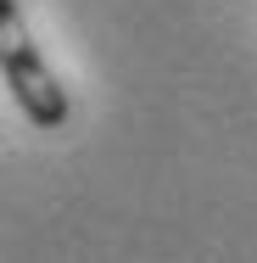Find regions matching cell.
I'll use <instances>...</instances> for the list:
<instances>
[{"mask_svg": "<svg viewBox=\"0 0 257 263\" xmlns=\"http://www.w3.org/2000/svg\"><path fill=\"white\" fill-rule=\"evenodd\" d=\"M0 73H6V90H11L17 112L34 129H62L67 123L73 101H67L62 79L45 67V56L34 51V40L17 17V0H0Z\"/></svg>", "mask_w": 257, "mask_h": 263, "instance_id": "6da1fadb", "label": "cell"}]
</instances>
